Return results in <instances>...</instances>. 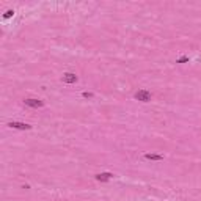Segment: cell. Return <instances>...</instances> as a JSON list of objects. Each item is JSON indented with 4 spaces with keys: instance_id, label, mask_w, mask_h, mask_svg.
<instances>
[{
    "instance_id": "cell-8",
    "label": "cell",
    "mask_w": 201,
    "mask_h": 201,
    "mask_svg": "<svg viewBox=\"0 0 201 201\" xmlns=\"http://www.w3.org/2000/svg\"><path fill=\"white\" fill-rule=\"evenodd\" d=\"M189 61V57H181V58H177L176 63H187Z\"/></svg>"
},
{
    "instance_id": "cell-4",
    "label": "cell",
    "mask_w": 201,
    "mask_h": 201,
    "mask_svg": "<svg viewBox=\"0 0 201 201\" xmlns=\"http://www.w3.org/2000/svg\"><path fill=\"white\" fill-rule=\"evenodd\" d=\"M61 80H63L65 83H76V82H77V76L72 74V72H66V74H63Z\"/></svg>"
},
{
    "instance_id": "cell-7",
    "label": "cell",
    "mask_w": 201,
    "mask_h": 201,
    "mask_svg": "<svg viewBox=\"0 0 201 201\" xmlns=\"http://www.w3.org/2000/svg\"><path fill=\"white\" fill-rule=\"evenodd\" d=\"M13 14H14V11H13V9H8V11H6L5 14H3V18H5V19H9Z\"/></svg>"
},
{
    "instance_id": "cell-6",
    "label": "cell",
    "mask_w": 201,
    "mask_h": 201,
    "mask_svg": "<svg viewBox=\"0 0 201 201\" xmlns=\"http://www.w3.org/2000/svg\"><path fill=\"white\" fill-rule=\"evenodd\" d=\"M145 159H148V160H163V156H160V154H152V152H146Z\"/></svg>"
},
{
    "instance_id": "cell-1",
    "label": "cell",
    "mask_w": 201,
    "mask_h": 201,
    "mask_svg": "<svg viewBox=\"0 0 201 201\" xmlns=\"http://www.w3.org/2000/svg\"><path fill=\"white\" fill-rule=\"evenodd\" d=\"M134 98L137 100H142V102H149L151 100V93L148 90H138V91L134 94Z\"/></svg>"
},
{
    "instance_id": "cell-2",
    "label": "cell",
    "mask_w": 201,
    "mask_h": 201,
    "mask_svg": "<svg viewBox=\"0 0 201 201\" xmlns=\"http://www.w3.org/2000/svg\"><path fill=\"white\" fill-rule=\"evenodd\" d=\"M8 126L11 127V129H19V130H30V129H32V126H30V124L19 123V121H9Z\"/></svg>"
},
{
    "instance_id": "cell-9",
    "label": "cell",
    "mask_w": 201,
    "mask_h": 201,
    "mask_svg": "<svg viewBox=\"0 0 201 201\" xmlns=\"http://www.w3.org/2000/svg\"><path fill=\"white\" fill-rule=\"evenodd\" d=\"M82 96H83V98H93V93L85 91V93H82Z\"/></svg>"
},
{
    "instance_id": "cell-5",
    "label": "cell",
    "mask_w": 201,
    "mask_h": 201,
    "mask_svg": "<svg viewBox=\"0 0 201 201\" xmlns=\"http://www.w3.org/2000/svg\"><path fill=\"white\" fill-rule=\"evenodd\" d=\"M113 177L112 173H99V175H96V179L99 181V182H107V181H110Z\"/></svg>"
},
{
    "instance_id": "cell-10",
    "label": "cell",
    "mask_w": 201,
    "mask_h": 201,
    "mask_svg": "<svg viewBox=\"0 0 201 201\" xmlns=\"http://www.w3.org/2000/svg\"><path fill=\"white\" fill-rule=\"evenodd\" d=\"M151 201H156V200H151Z\"/></svg>"
},
{
    "instance_id": "cell-3",
    "label": "cell",
    "mask_w": 201,
    "mask_h": 201,
    "mask_svg": "<svg viewBox=\"0 0 201 201\" xmlns=\"http://www.w3.org/2000/svg\"><path fill=\"white\" fill-rule=\"evenodd\" d=\"M24 104L27 107H32V109H41L42 105H44V102H42V100H39V99H25L24 100Z\"/></svg>"
}]
</instances>
